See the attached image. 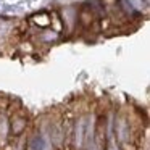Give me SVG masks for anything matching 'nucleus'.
Wrapping results in <instances>:
<instances>
[{
  "mask_svg": "<svg viewBox=\"0 0 150 150\" xmlns=\"http://www.w3.org/2000/svg\"><path fill=\"white\" fill-rule=\"evenodd\" d=\"M8 124H10V136L18 137L26 131L28 127V116L20 111H13L11 116H8Z\"/></svg>",
  "mask_w": 150,
  "mask_h": 150,
  "instance_id": "f03ea898",
  "label": "nucleus"
},
{
  "mask_svg": "<svg viewBox=\"0 0 150 150\" xmlns=\"http://www.w3.org/2000/svg\"><path fill=\"white\" fill-rule=\"evenodd\" d=\"M47 136L53 147L63 149L65 147V126H63V118L55 116L50 118L47 123Z\"/></svg>",
  "mask_w": 150,
  "mask_h": 150,
  "instance_id": "f257e3e1",
  "label": "nucleus"
},
{
  "mask_svg": "<svg viewBox=\"0 0 150 150\" xmlns=\"http://www.w3.org/2000/svg\"><path fill=\"white\" fill-rule=\"evenodd\" d=\"M31 23L34 24V26L40 28V29H45V28H49L50 24H52V18H50L49 13H36L31 16Z\"/></svg>",
  "mask_w": 150,
  "mask_h": 150,
  "instance_id": "7ed1b4c3",
  "label": "nucleus"
},
{
  "mask_svg": "<svg viewBox=\"0 0 150 150\" xmlns=\"http://www.w3.org/2000/svg\"><path fill=\"white\" fill-rule=\"evenodd\" d=\"M10 136V124H8V115L0 111V140H7Z\"/></svg>",
  "mask_w": 150,
  "mask_h": 150,
  "instance_id": "20e7f679",
  "label": "nucleus"
},
{
  "mask_svg": "<svg viewBox=\"0 0 150 150\" xmlns=\"http://www.w3.org/2000/svg\"><path fill=\"white\" fill-rule=\"evenodd\" d=\"M44 147H45V137L40 132L34 134L29 139V149L31 150H44Z\"/></svg>",
  "mask_w": 150,
  "mask_h": 150,
  "instance_id": "39448f33",
  "label": "nucleus"
}]
</instances>
